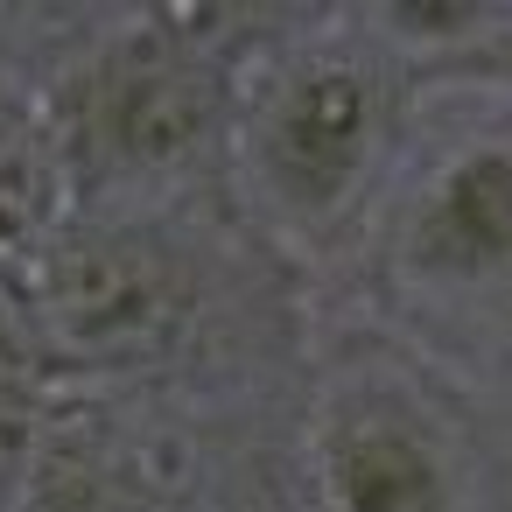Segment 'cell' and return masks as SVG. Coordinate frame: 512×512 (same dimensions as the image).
I'll list each match as a JSON object with an SVG mask.
<instances>
[{"label": "cell", "instance_id": "6da1fadb", "mask_svg": "<svg viewBox=\"0 0 512 512\" xmlns=\"http://www.w3.org/2000/svg\"><path fill=\"white\" fill-rule=\"evenodd\" d=\"M288 260L232 197L176 211H64L29 253L57 393L232 400L288 337Z\"/></svg>", "mask_w": 512, "mask_h": 512}, {"label": "cell", "instance_id": "7a4b0ae2", "mask_svg": "<svg viewBox=\"0 0 512 512\" xmlns=\"http://www.w3.org/2000/svg\"><path fill=\"white\" fill-rule=\"evenodd\" d=\"M274 8H134L92 22L36 85L71 211H176L232 197L239 64Z\"/></svg>", "mask_w": 512, "mask_h": 512}, {"label": "cell", "instance_id": "3957f363", "mask_svg": "<svg viewBox=\"0 0 512 512\" xmlns=\"http://www.w3.org/2000/svg\"><path fill=\"white\" fill-rule=\"evenodd\" d=\"M421 106V71L365 15H288L232 99V204L295 267L365 246Z\"/></svg>", "mask_w": 512, "mask_h": 512}, {"label": "cell", "instance_id": "277c9868", "mask_svg": "<svg viewBox=\"0 0 512 512\" xmlns=\"http://www.w3.org/2000/svg\"><path fill=\"white\" fill-rule=\"evenodd\" d=\"M365 246L421 337H512V78L449 127L414 106Z\"/></svg>", "mask_w": 512, "mask_h": 512}, {"label": "cell", "instance_id": "5b68a950", "mask_svg": "<svg viewBox=\"0 0 512 512\" xmlns=\"http://www.w3.org/2000/svg\"><path fill=\"white\" fill-rule=\"evenodd\" d=\"M302 456L323 512H470L456 435L407 379H330L309 400Z\"/></svg>", "mask_w": 512, "mask_h": 512}, {"label": "cell", "instance_id": "8992f818", "mask_svg": "<svg viewBox=\"0 0 512 512\" xmlns=\"http://www.w3.org/2000/svg\"><path fill=\"white\" fill-rule=\"evenodd\" d=\"M71 211L64 162L43 120L36 85L0 71V260H29Z\"/></svg>", "mask_w": 512, "mask_h": 512}, {"label": "cell", "instance_id": "52a82bcc", "mask_svg": "<svg viewBox=\"0 0 512 512\" xmlns=\"http://www.w3.org/2000/svg\"><path fill=\"white\" fill-rule=\"evenodd\" d=\"M36 421H43V400L0 393V512H22L29 463H36Z\"/></svg>", "mask_w": 512, "mask_h": 512}]
</instances>
